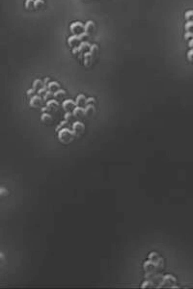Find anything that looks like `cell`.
I'll list each match as a JSON object with an SVG mask.
<instances>
[{"label": "cell", "mask_w": 193, "mask_h": 289, "mask_svg": "<svg viewBox=\"0 0 193 289\" xmlns=\"http://www.w3.org/2000/svg\"><path fill=\"white\" fill-rule=\"evenodd\" d=\"M185 39H193V32H185Z\"/></svg>", "instance_id": "25"}, {"label": "cell", "mask_w": 193, "mask_h": 289, "mask_svg": "<svg viewBox=\"0 0 193 289\" xmlns=\"http://www.w3.org/2000/svg\"><path fill=\"white\" fill-rule=\"evenodd\" d=\"M45 6V1L44 0H35L34 7L35 9H42Z\"/></svg>", "instance_id": "20"}, {"label": "cell", "mask_w": 193, "mask_h": 289, "mask_svg": "<svg viewBox=\"0 0 193 289\" xmlns=\"http://www.w3.org/2000/svg\"><path fill=\"white\" fill-rule=\"evenodd\" d=\"M43 87H45V85H44V82L41 79H36L33 82V89L35 90H39Z\"/></svg>", "instance_id": "15"}, {"label": "cell", "mask_w": 193, "mask_h": 289, "mask_svg": "<svg viewBox=\"0 0 193 289\" xmlns=\"http://www.w3.org/2000/svg\"><path fill=\"white\" fill-rule=\"evenodd\" d=\"M75 106H76V103L72 99H66L62 103V107L64 110H66V112L71 111L72 109H74Z\"/></svg>", "instance_id": "6"}, {"label": "cell", "mask_w": 193, "mask_h": 289, "mask_svg": "<svg viewBox=\"0 0 193 289\" xmlns=\"http://www.w3.org/2000/svg\"><path fill=\"white\" fill-rule=\"evenodd\" d=\"M84 128H85L84 124L81 121H75L74 125H72V131H74V135H76V136H79L80 134L83 133Z\"/></svg>", "instance_id": "5"}, {"label": "cell", "mask_w": 193, "mask_h": 289, "mask_svg": "<svg viewBox=\"0 0 193 289\" xmlns=\"http://www.w3.org/2000/svg\"><path fill=\"white\" fill-rule=\"evenodd\" d=\"M51 96H53V93L51 92V91L47 90L46 92L45 93V96H44V100H48Z\"/></svg>", "instance_id": "22"}, {"label": "cell", "mask_w": 193, "mask_h": 289, "mask_svg": "<svg viewBox=\"0 0 193 289\" xmlns=\"http://www.w3.org/2000/svg\"><path fill=\"white\" fill-rule=\"evenodd\" d=\"M72 115L75 118H83L84 116H86V111H85V108L81 107V106H75V108L72 111Z\"/></svg>", "instance_id": "7"}, {"label": "cell", "mask_w": 193, "mask_h": 289, "mask_svg": "<svg viewBox=\"0 0 193 289\" xmlns=\"http://www.w3.org/2000/svg\"><path fill=\"white\" fill-rule=\"evenodd\" d=\"M85 111H86V116L93 115L94 112H95V106L93 105V103L87 104L86 105V108H85Z\"/></svg>", "instance_id": "16"}, {"label": "cell", "mask_w": 193, "mask_h": 289, "mask_svg": "<svg viewBox=\"0 0 193 289\" xmlns=\"http://www.w3.org/2000/svg\"><path fill=\"white\" fill-rule=\"evenodd\" d=\"M185 32H193V20L187 21L185 25Z\"/></svg>", "instance_id": "19"}, {"label": "cell", "mask_w": 193, "mask_h": 289, "mask_svg": "<svg viewBox=\"0 0 193 289\" xmlns=\"http://www.w3.org/2000/svg\"><path fill=\"white\" fill-rule=\"evenodd\" d=\"M66 91L65 90H62V89H59L57 90L56 92L53 93V96H54L55 99H62L64 98L65 96H66Z\"/></svg>", "instance_id": "12"}, {"label": "cell", "mask_w": 193, "mask_h": 289, "mask_svg": "<svg viewBox=\"0 0 193 289\" xmlns=\"http://www.w3.org/2000/svg\"><path fill=\"white\" fill-rule=\"evenodd\" d=\"M47 89L49 91H51L52 93H54L57 90L60 89V84L57 82V81H52V82H49L47 84Z\"/></svg>", "instance_id": "10"}, {"label": "cell", "mask_w": 193, "mask_h": 289, "mask_svg": "<svg viewBox=\"0 0 193 289\" xmlns=\"http://www.w3.org/2000/svg\"><path fill=\"white\" fill-rule=\"evenodd\" d=\"M187 59H188V61L193 62V48H191L187 52Z\"/></svg>", "instance_id": "23"}, {"label": "cell", "mask_w": 193, "mask_h": 289, "mask_svg": "<svg viewBox=\"0 0 193 289\" xmlns=\"http://www.w3.org/2000/svg\"><path fill=\"white\" fill-rule=\"evenodd\" d=\"M35 91H36L35 89H29V90L27 91V96H33L34 93H35Z\"/></svg>", "instance_id": "28"}, {"label": "cell", "mask_w": 193, "mask_h": 289, "mask_svg": "<svg viewBox=\"0 0 193 289\" xmlns=\"http://www.w3.org/2000/svg\"><path fill=\"white\" fill-rule=\"evenodd\" d=\"M48 81H49V78L48 77H46L45 80H44V85H45V87H46V85L48 84Z\"/></svg>", "instance_id": "29"}, {"label": "cell", "mask_w": 193, "mask_h": 289, "mask_svg": "<svg viewBox=\"0 0 193 289\" xmlns=\"http://www.w3.org/2000/svg\"><path fill=\"white\" fill-rule=\"evenodd\" d=\"M89 51L92 53L93 57L96 58L98 53H99V46H98V45H96V43H93V45H91V47L89 49Z\"/></svg>", "instance_id": "14"}, {"label": "cell", "mask_w": 193, "mask_h": 289, "mask_svg": "<svg viewBox=\"0 0 193 289\" xmlns=\"http://www.w3.org/2000/svg\"><path fill=\"white\" fill-rule=\"evenodd\" d=\"M46 88L43 87V88H41V89L38 90V95H42V94L46 93Z\"/></svg>", "instance_id": "27"}, {"label": "cell", "mask_w": 193, "mask_h": 289, "mask_svg": "<svg viewBox=\"0 0 193 289\" xmlns=\"http://www.w3.org/2000/svg\"><path fill=\"white\" fill-rule=\"evenodd\" d=\"M93 60H94V57L90 51H87L84 53L83 61H84V65L86 66V67H90L92 65V63H93Z\"/></svg>", "instance_id": "8"}, {"label": "cell", "mask_w": 193, "mask_h": 289, "mask_svg": "<svg viewBox=\"0 0 193 289\" xmlns=\"http://www.w3.org/2000/svg\"><path fill=\"white\" fill-rule=\"evenodd\" d=\"M95 29V23L93 20H88L86 23L84 24V31L87 33H91L93 32Z\"/></svg>", "instance_id": "9"}, {"label": "cell", "mask_w": 193, "mask_h": 289, "mask_svg": "<svg viewBox=\"0 0 193 289\" xmlns=\"http://www.w3.org/2000/svg\"><path fill=\"white\" fill-rule=\"evenodd\" d=\"M188 45L190 48H193V39H190V40H189V43H188Z\"/></svg>", "instance_id": "30"}, {"label": "cell", "mask_w": 193, "mask_h": 289, "mask_svg": "<svg viewBox=\"0 0 193 289\" xmlns=\"http://www.w3.org/2000/svg\"><path fill=\"white\" fill-rule=\"evenodd\" d=\"M7 195H9V191L8 190H6L5 188H1V196L2 197H4V196H7Z\"/></svg>", "instance_id": "26"}, {"label": "cell", "mask_w": 193, "mask_h": 289, "mask_svg": "<svg viewBox=\"0 0 193 289\" xmlns=\"http://www.w3.org/2000/svg\"><path fill=\"white\" fill-rule=\"evenodd\" d=\"M69 30L72 35L74 34H80L84 31V24L81 21H74L69 25Z\"/></svg>", "instance_id": "3"}, {"label": "cell", "mask_w": 193, "mask_h": 289, "mask_svg": "<svg viewBox=\"0 0 193 289\" xmlns=\"http://www.w3.org/2000/svg\"><path fill=\"white\" fill-rule=\"evenodd\" d=\"M52 116L49 114V113H46V112H44L43 113V115H42V117H41V121H42L43 122H45V124H50V122L52 121Z\"/></svg>", "instance_id": "11"}, {"label": "cell", "mask_w": 193, "mask_h": 289, "mask_svg": "<svg viewBox=\"0 0 193 289\" xmlns=\"http://www.w3.org/2000/svg\"><path fill=\"white\" fill-rule=\"evenodd\" d=\"M90 36L89 33L85 32L83 31L82 33L80 34H74V35H72L71 37H69L68 39V45L71 46V47H76L80 45V43L85 38H88Z\"/></svg>", "instance_id": "1"}, {"label": "cell", "mask_w": 193, "mask_h": 289, "mask_svg": "<svg viewBox=\"0 0 193 289\" xmlns=\"http://www.w3.org/2000/svg\"><path fill=\"white\" fill-rule=\"evenodd\" d=\"M185 18L186 21L193 20V10H190V11L186 12L185 14Z\"/></svg>", "instance_id": "21"}, {"label": "cell", "mask_w": 193, "mask_h": 289, "mask_svg": "<svg viewBox=\"0 0 193 289\" xmlns=\"http://www.w3.org/2000/svg\"><path fill=\"white\" fill-rule=\"evenodd\" d=\"M85 100H86V97H85L84 95H79V96H77L76 97V101H75V103H76V106H80L82 103H84L85 104Z\"/></svg>", "instance_id": "18"}, {"label": "cell", "mask_w": 193, "mask_h": 289, "mask_svg": "<svg viewBox=\"0 0 193 289\" xmlns=\"http://www.w3.org/2000/svg\"><path fill=\"white\" fill-rule=\"evenodd\" d=\"M46 106H48L50 109H53V110H57L59 108V103L57 101L56 99H50L48 101L46 102Z\"/></svg>", "instance_id": "13"}, {"label": "cell", "mask_w": 193, "mask_h": 289, "mask_svg": "<svg viewBox=\"0 0 193 289\" xmlns=\"http://www.w3.org/2000/svg\"><path fill=\"white\" fill-rule=\"evenodd\" d=\"M34 2H35V0H25V3H24L25 8H26L27 10H33L35 8Z\"/></svg>", "instance_id": "17"}, {"label": "cell", "mask_w": 193, "mask_h": 289, "mask_svg": "<svg viewBox=\"0 0 193 289\" xmlns=\"http://www.w3.org/2000/svg\"><path fill=\"white\" fill-rule=\"evenodd\" d=\"M95 102V98L94 97H88V98H86V100H85V104H90V103H94Z\"/></svg>", "instance_id": "24"}, {"label": "cell", "mask_w": 193, "mask_h": 289, "mask_svg": "<svg viewBox=\"0 0 193 289\" xmlns=\"http://www.w3.org/2000/svg\"><path fill=\"white\" fill-rule=\"evenodd\" d=\"M43 101H44V98H42V97L40 96V95H38V96H33L30 98L29 104H30L31 107L37 108V107H40V106L43 104Z\"/></svg>", "instance_id": "4"}, {"label": "cell", "mask_w": 193, "mask_h": 289, "mask_svg": "<svg viewBox=\"0 0 193 289\" xmlns=\"http://www.w3.org/2000/svg\"><path fill=\"white\" fill-rule=\"evenodd\" d=\"M74 131L69 130L68 128H63V129L59 131V134H58L59 141L62 143H65V144L72 142V139H74Z\"/></svg>", "instance_id": "2"}]
</instances>
